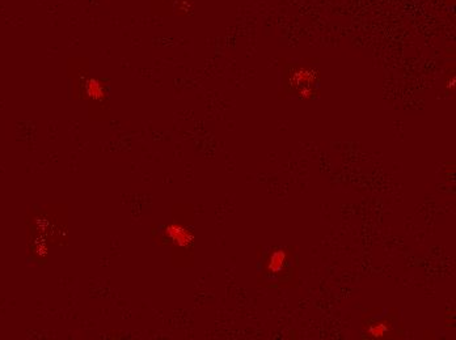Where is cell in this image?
<instances>
[{"mask_svg": "<svg viewBox=\"0 0 456 340\" xmlns=\"http://www.w3.org/2000/svg\"><path fill=\"white\" fill-rule=\"evenodd\" d=\"M287 261V254L285 250L280 249L275 250L273 254L270 255V259H269L268 263V270L269 272H280L283 267H285V263Z\"/></svg>", "mask_w": 456, "mask_h": 340, "instance_id": "obj_2", "label": "cell"}, {"mask_svg": "<svg viewBox=\"0 0 456 340\" xmlns=\"http://www.w3.org/2000/svg\"><path fill=\"white\" fill-rule=\"evenodd\" d=\"M167 233L180 246H188L189 243L193 241L192 233L188 229L180 226V225H170L169 228L167 229Z\"/></svg>", "mask_w": 456, "mask_h": 340, "instance_id": "obj_1", "label": "cell"}, {"mask_svg": "<svg viewBox=\"0 0 456 340\" xmlns=\"http://www.w3.org/2000/svg\"><path fill=\"white\" fill-rule=\"evenodd\" d=\"M387 330H388V328H387V326L384 325V323H376V325H372L371 327H370V331L368 332H370V335H371L372 337H382L384 336Z\"/></svg>", "mask_w": 456, "mask_h": 340, "instance_id": "obj_3", "label": "cell"}]
</instances>
